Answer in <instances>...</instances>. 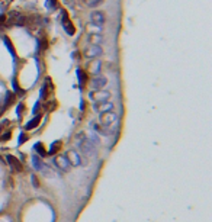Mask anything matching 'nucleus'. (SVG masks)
<instances>
[{
	"label": "nucleus",
	"mask_w": 212,
	"mask_h": 222,
	"mask_svg": "<svg viewBox=\"0 0 212 222\" xmlns=\"http://www.w3.org/2000/svg\"><path fill=\"white\" fill-rule=\"evenodd\" d=\"M100 125L105 128L109 134L118 131V115L112 112H106V113H100Z\"/></svg>",
	"instance_id": "nucleus-1"
},
{
	"label": "nucleus",
	"mask_w": 212,
	"mask_h": 222,
	"mask_svg": "<svg viewBox=\"0 0 212 222\" xmlns=\"http://www.w3.org/2000/svg\"><path fill=\"white\" fill-rule=\"evenodd\" d=\"M79 147L82 150L83 156L86 157V158H92V157L96 156V153H98V150H96V145L92 142V141L86 137V138H83L80 142H79Z\"/></svg>",
	"instance_id": "nucleus-2"
},
{
	"label": "nucleus",
	"mask_w": 212,
	"mask_h": 222,
	"mask_svg": "<svg viewBox=\"0 0 212 222\" xmlns=\"http://www.w3.org/2000/svg\"><path fill=\"white\" fill-rule=\"evenodd\" d=\"M83 54L86 58H98L103 54V49L100 45H95V44H89V47L83 49Z\"/></svg>",
	"instance_id": "nucleus-3"
},
{
	"label": "nucleus",
	"mask_w": 212,
	"mask_h": 222,
	"mask_svg": "<svg viewBox=\"0 0 212 222\" xmlns=\"http://www.w3.org/2000/svg\"><path fill=\"white\" fill-rule=\"evenodd\" d=\"M111 91L106 90H93L90 91V99H93L96 103H102V102H109L111 99Z\"/></svg>",
	"instance_id": "nucleus-4"
},
{
	"label": "nucleus",
	"mask_w": 212,
	"mask_h": 222,
	"mask_svg": "<svg viewBox=\"0 0 212 222\" xmlns=\"http://www.w3.org/2000/svg\"><path fill=\"white\" fill-rule=\"evenodd\" d=\"M65 160L68 161V164L70 165H74V167H77V165L82 164V157L79 153H76L74 150H70V151H67L65 153Z\"/></svg>",
	"instance_id": "nucleus-5"
},
{
	"label": "nucleus",
	"mask_w": 212,
	"mask_h": 222,
	"mask_svg": "<svg viewBox=\"0 0 212 222\" xmlns=\"http://www.w3.org/2000/svg\"><path fill=\"white\" fill-rule=\"evenodd\" d=\"M90 22L96 26H102L106 22V15L100 10H95L90 13Z\"/></svg>",
	"instance_id": "nucleus-6"
},
{
	"label": "nucleus",
	"mask_w": 212,
	"mask_h": 222,
	"mask_svg": "<svg viewBox=\"0 0 212 222\" xmlns=\"http://www.w3.org/2000/svg\"><path fill=\"white\" fill-rule=\"evenodd\" d=\"M63 16H61V22H63V28H64V31L68 35H74L76 32V28L73 26V23L70 22V19H68V15H67V12L63 10V13H61Z\"/></svg>",
	"instance_id": "nucleus-7"
},
{
	"label": "nucleus",
	"mask_w": 212,
	"mask_h": 222,
	"mask_svg": "<svg viewBox=\"0 0 212 222\" xmlns=\"http://www.w3.org/2000/svg\"><path fill=\"white\" fill-rule=\"evenodd\" d=\"M106 84H108V80H106V77L103 76H95L93 79H92V87L95 89V90H103V87H105Z\"/></svg>",
	"instance_id": "nucleus-8"
},
{
	"label": "nucleus",
	"mask_w": 212,
	"mask_h": 222,
	"mask_svg": "<svg viewBox=\"0 0 212 222\" xmlns=\"http://www.w3.org/2000/svg\"><path fill=\"white\" fill-rule=\"evenodd\" d=\"M93 107L98 113H106V112H112L115 106L112 102H102V103H95Z\"/></svg>",
	"instance_id": "nucleus-9"
},
{
	"label": "nucleus",
	"mask_w": 212,
	"mask_h": 222,
	"mask_svg": "<svg viewBox=\"0 0 212 222\" xmlns=\"http://www.w3.org/2000/svg\"><path fill=\"white\" fill-rule=\"evenodd\" d=\"M6 160H8V163L9 165L12 167V170L13 171H17V173H20L22 170H23V167H22V164H20V161L17 160L16 157H13V156H6Z\"/></svg>",
	"instance_id": "nucleus-10"
},
{
	"label": "nucleus",
	"mask_w": 212,
	"mask_h": 222,
	"mask_svg": "<svg viewBox=\"0 0 212 222\" xmlns=\"http://www.w3.org/2000/svg\"><path fill=\"white\" fill-rule=\"evenodd\" d=\"M54 164L57 165L60 170H63V171H68L70 170V164H68V161L65 160L64 156H58L55 160H54Z\"/></svg>",
	"instance_id": "nucleus-11"
},
{
	"label": "nucleus",
	"mask_w": 212,
	"mask_h": 222,
	"mask_svg": "<svg viewBox=\"0 0 212 222\" xmlns=\"http://www.w3.org/2000/svg\"><path fill=\"white\" fill-rule=\"evenodd\" d=\"M32 164H33V168H35L36 171H39V173H44L45 170H47V165L44 164V161H42L38 156L32 157Z\"/></svg>",
	"instance_id": "nucleus-12"
},
{
	"label": "nucleus",
	"mask_w": 212,
	"mask_h": 222,
	"mask_svg": "<svg viewBox=\"0 0 212 222\" xmlns=\"http://www.w3.org/2000/svg\"><path fill=\"white\" fill-rule=\"evenodd\" d=\"M100 68H102V63L100 61H93L89 67V73H92L93 76H99L100 74Z\"/></svg>",
	"instance_id": "nucleus-13"
},
{
	"label": "nucleus",
	"mask_w": 212,
	"mask_h": 222,
	"mask_svg": "<svg viewBox=\"0 0 212 222\" xmlns=\"http://www.w3.org/2000/svg\"><path fill=\"white\" fill-rule=\"evenodd\" d=\"M39 121H41V115H39V116H35L33 119H31L29 122H28L26 125H25V129H26V131H31V129H35V128H36V126L39 125Z\"/></svg>",
	"instance_id": "nucleus-14"
},
{
	"label": "nucleus",
	"mask_w": 212,
	"mask_h": 222,
	"mask_svg": "<svg viewBox=\"0 0 212 222\" xmlns=\"http://www.w3.org/2000/svg\"><path fill=\"white\" fill-rule=\"evenodd\" d=\"M89 44H95V45H100L102 41H103V38H102V35L100 33H90L89 36Z\"/></svg>",
	"instance_id": "nucleus-15"
},
{
	"label": "nucleus",
	"mask_w": 212,
	"mask_h": 222,
	"mask_svg": "<svg viewBox=\"0 0 212 222\" xmlns=\"http://www.w3.org/2000/svg\"><path fill=\"white\" fill-rule=\"evenodd\" d=\"M77 77H79V83H80V87H84V84H86V82H87V74H86V71H83L82 68H79L77 70Z\"/></svg>",
	"instance_id": "nucleus-16"
},
{
	"label": "nucleus",
	"mask_w": 212,
	"mask_h": 222,
	"mask_svg": "<svg viewBox=\"0 0 212 222\" xmlns=\"http://www.w3.org/2000/svg\"><path fill=\"white\" fill-rule=\"evenodd\" d=\"M61 148V141H55V142H52L51 144V147H49L48 153L47 154H49V156H54V154H57L58 150Z\"/></svg>",
	"instance_id": "nucleus-17"
},
{
	"label": "nucleus",
	"mask_w": 212,
	"mask_h": 222,
	"mask_svg": "<svg viewBox=\"0 0 212 222\" xmlns=\"http://www.w3.org/2000/svg\"><path fill=\"white\" fill-rule=\"evenodd\" d=\"M33 150L39 154V157H45L47 156V153H45V150H44V145H42V142H36L35 145H33Z\"/></svg>",
	"instance_id": "nucleus-18"
},
{
	"label": "nucleus",
	"mask_w": 212,
	"mask_h": 222,
	"mask_svg": "<svg viewBox=\"0 0 212 222\" xmlns=\"http://www.w3.org/2000/svg\"><path fill=\"white\" fill-rule=\"evenodd\" d=\"M92 126H93L95 132H98V134H102V135H109V132L106 131V129L103 128V126H102V125H98V123H92Z\"/></svg>",
	"instance_id": "nucleus-19"
},
{
	"label": "nucleus",
	"mask_w": 212,
	"mask_h": 222,
	"mask_svg": "<svg viewBox=\"0 0 212 222\" xmlns=\"http://www.w3.org/2000/svg\"><path fill=\"white\" fill-rule=\"evenodd\" d=\"M83 2L87 8H98L99 5H102L103 0H83Z\"/></svg>",
	"instance_id": "nucleus-20"
},
{
	"label": "nucleus",
	"mask_w": 212,
	"mask_h": 222,
	"mask_svg": "<svg viewBox=\"0 0 212 222\" xmlns=\"http://www.w3.org/2000/svg\"><path fill=\"white\" fill-rule=\"evenodd\" d=\"M3 42H5V45L8 47V49H9V52L15 57V49H13V45H12V42L9 41V38L8 36H3Z\"/></svg>",
	"instance_id": "nucleus-21"
},
{
	"label": "nucleus",
	"mask_w": 212,
	"mask_h": 222,
	"mask_svg": "<svg viewBox=\"0 0 212 222\" xmlns=\"http://www.w3.org/2000/svg\"><path fill=\"white\" fill-rule=\"evenodd\" d=\"M48 80H49V79H47V83L42 86V89H41V99L47 97V93H48V91H47V90H48Z\"/></svg>",
	"instance_id": "nucleus-22"
},
{
	"label": "nucleus",
	"mask_w": 212,
	"mask_h": 222,
	"mask_svg": "<svg viewBox=\"0 0 212 222\" xmlns=\"http://www.w3.org/2000/svg\"><path fill=\"white\" fill-rule=\"evenodd\" d=\"M87 138H89V140L92 141V142H93L95 145H96V144H98V145H99V142H100V141H99V138H98V135H96L95 132H90V135H89V137H87Z\"/></svg>",
	"instance_id": "nucleus-23"
},
{
	"label": "nucleus",
	"mask_w": 212,
	"mask_h": 222,
	"mask_svg": "<svg viewBox=\"0 0 212 222\" xmlns=\"http://www.w3.org/2000/svg\"><path fill=\"white\" fill-rule=\"evenodd\" d=\"M47 8L54 10V9L57 8V0H47Z\"/></svg>",
	"instance_id": "nucleus-24"
},
{
	"label": "nucleus",
	"mask_w": 212,
	"mask_h": 222,
	"mask_svg": "<svg viewBox=\"0 0 212 222\" xmlns=\"http://www.w3.org/2000/svg\"><path fill=\"white\" fill-rule=\"evenodd\" d=\"M12 84H13V90L16 91V93H19V94H23V90H22V89H20L19 86H17L16 80H13V82H12Z\"/></svg>",
	"instance_id": "nucleus-25"
},
{
	"label": "nucleus",
	"mask_w": 212,
	"mask_h": 222,
	"mask_svg": "<svg viewBox=\"0 0 212 222\" xmlns=\"http://www.w3.org/2000/svg\"><path fill=\"white\" fill-rule=\"evenodd\" d=\"M25 141H28V137H26V134H23V132H22V134L19 135V141H17V144H19V145H22Z\"/></svg>",
	"instance_id": "nucleus-26"
},
{
	"label": "nucleus",
	"mask_w": 212,
	"mask_h": 222,
	"mask_svg": "<svg viewBox=\"0 0 212 222\" xmlns=\"http://www.w3.org/2000/svg\"><path fill=\"white\" fill-rule=\"evenodd\" d=\"M31 181H32L33 187H39V181H38V179H36V176H35V174L31 176Z\"/></svg>",
	"instance_id": "nucleus-27"
},
{
	"label": "nucleus",
	"mask_w": 212,
	"mask_h": 222,
	"mask_svg": "<svg viewBox=\"0 0 212 222\" xmlns=\"http://www.w3.org/2000/svg\"><path fill=\"white\" fill-rule=\"evenodd\" d=\"M13 97H15V96H13L12 93H8V97H6V102H5L6 105H5V106H9V105L13 102Z\"/></svg>",
	"instance_id": "nucleus-28"
},
{
	"label": "nucleus",
	"mask_w": 212,
	"mask_h": 222,
	"mask_svg": "<svg viewBox=\"0 0 212 222\" xmlns=\"http://www.w3.org/2000/svg\"><path fill=\"white\" fill-rule=\"evenodd\" d=\"M23 103H19V105H17V109H16V113L19 116H20V113H22V110H23Z\"/></svg>",
	"instance_id": "nucleus-29"
},
{
	"label": "nucleus",
	"mask_w": 212,
	"mask_h": 222,
	"mask_svg": "<svg viewBox=\"0 0 212 222\" xmlns=\"http://www.w3.org/2000/svg\"><path fill=\"white\" fill-rule=\"evenodd\" d=\"M2 140H3V141H5V140H10V132L3 134V135H2Z\"/></svg>",
	"instance_id": "nucleus-30"
},
{
	"label": "nucleus",
	"mask_w": 212,
	"mask_h": 222,
	"mask_svg": "<svg viewBox=\"0 0 212 222\" xmlns=\"http://www.w3.org/2000/svg\"><path fill=\"white\" fill-rule=\"evenodd\" d=\"M39 107H41V103H39V102H36V103H35V107H33V113H36Z\"/></svg>",
	"instance_id": "nucleus-31"
},
{
	"label": "nucleus",
	"mask_w": 212,
	"mask_h": 222,
	"mask_svg": "<svg viewBox=\"0 0 212 222\" xmlns=\"http://www.w3.org/2000/svg\"><path fill=\"white\" fill-rule=\"evenodd\" d=\"M5 20H6V16L5 15H0V23H3Z\"/></svg>",
	"instance_id": "nucleus-32"
},
{
	"label": "nucleus",
	"mask_w": 212,
	"mask_h": 222,
	"mask_svg": "<svg viewBox=\"0 0 212 222\" xmlns=\"http://www.w3.org/2000/svg\"><path fill=\"white\" fill-rule=\"evenodd\" d=\"M80 109H82V110H84V102H82V105H80Z\"/></svg>",
	"instance_id": "nucleus-33"
}]
</instances>
